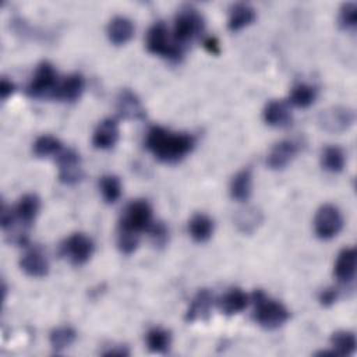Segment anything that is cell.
Segmentation results:
<instances>
[{"label":"cell","instance_id":"30","mask_svg":"<svg viewBox=\"0 0 357 357\" xmlns=\"http://www.w3.org/2000/svg\"><path fill=\"white\" fill-rule=\"evenodd\" d=\"M75 337H77V332L74 331V328L64 325V326H59L50 332L49 343L53 350L61 351V350L70 347L74 343Z\"/></svg>","mask_w":357,"mask_h":357},{"label":"cell","instance_id":"12","mask_svg":"<svg viewBox=\"0 0 357 357\" xmlns=\"http://www.w3.org/2000/svg\"><path fill=\"white\" fill-rule=\"evenodd\" d=\"M297 151H298V146L294 141H290V139L279 141L271 148L266 158V165L273 170L283 169L297 155Z\"/></svg>","mask_w":357,"mask_h":357},{"label":"cell","instance_id":"37","mask_svg":"<svg viewBox=\"0 0 357 357\" xmlns=\"http://www.w3.org/2000/svg\"><path fill=\"white\" fill-rule=\"evenodd\" d=\"M15 91V85L13 81L7 79L6 77L1 78V82H0V96L3 100H6L8 96H11Z\"/></svg>","mask_w":357,"mask_h":357},{"label":"cell","instance_id":"17","mask_svg":"<svg viewBox=\"0 0 357 357\" xmlns=\"http://www.w3.org/2000/svg\"><path fill=\"white\" fill-rule=\"evenodd\" d=\"M264 120L272 127H287L291 123V112L284 100L273 99L266 103L262 112Z\"/></svg>","mask_w":357,"mask_h":357},{"label":"cell","instance_id":"21","mask_svg":"<svg viewBox=\"0 0 357 357\" xmlns=\"http://www.w3.org/2000/svg\"><path fill=\"white\" fill-rule=\"evenodd\" d=\"M257 17L255 8L248 3H234L229 8L227 28L230 31H238L250 25Z\"/></svg>","mask_w":357,"mask_h":357},{"label":"cell","instance_id":"27","mask_svg":"<svg viewBox=\"0 0 357 357\" xmlns=\"http://www.w3.org/2000/svg\"><path fill=\"white\" fill-rule=\"evenodd\" d=\"M331 344L336 356H351L356 351L357 340L350 331H337L331 336Z\"/></svg>","mask_w":357,"mask_h":357},{"label":"cell","instance_id":"1","mask_svg":"<svg viewBox=\"0 0 357 357\" xmlns=\"http://www.w3.org/2000/svg\"><path fill=\"white\" fill-rule=\"evenodd\" d=\"M195 139L188 132H174L160 126H153L146 132L145 146L153 156L166 163H174L188 155Z\"/></svg>","mask_w":357,"mask_h":357},{"label":"cell","instance_id":"36","mask_svg":"<svg viewBox=\"0 0 357 357\" xmlns=\"http://www.w3.org/2000/svg\"><path fill=\"white\" fill-rule=\"evenodd\" d=\"M337 297H339V290L335 289V287H328V289H324V290L319 293L318 300H319V303H321L322 305L329 307V305H332V304L337 300Z\"/></svg>","mask_w":357,"mask_h":357},{"label":"cell","instance_id":"8","mask_svg":"<svg viewBox=\"0 0 357 357\" xmlns=\"http://www.w3.org/2000/svg\"><path fill=\"white\" fill-rule=\"evenodd\" d=\"M356 113L346 106H332L322 110L318 116V124L328 132H342L353 126Z\"/></svg>","mask_w":357,"mask_h":357},{"label":"cell","instance_id":"7","mask_svg":"<svg viewBox=\"0 0 357 357\" xmlns=\"http://www.w3.org/2000/svg\"><path fill=\"white\" fill-rule=\"evenodd\" d=\"M93 252V241L84 233H74L60 247V254L73 265L85 264Z\"/></svg>","mask_w":357,"mask_h":357},{"label":"cell","instance_id":"3","mask_svg":"<svg viewBox=\"0 0 357 357\" xmlns=\"http://www.w3.org/2000/svg\"><path fill=\"white\" fill-rule=\"evenodd\" d=\"M146 49L153 54H160L163 57L177 60L183 54L180 45L169 36V31L162 21L155 22L146 32Z\"/></svg>","mask_w":357,"mask_h":357},{"label":"cell","instance_id":"39","mask_svg":"<svg viewBox=\"0 0 357 357\" xmlns=\"http://www.w3.org/2000/svg\"><path fill=\"white\" fill-rule=\"evenodd\" d=\"M103 356H128V350H126L124 347H120V349H110V350L105 351Z\"/></svg>","mask_w":357,"mask_h":357},{"label":"cell","instance_id":"5","mask_svg":"<svg viewBox=\"0 0 357 357\" xmlns=\"http://www.w3.org/2000/svg\"><path fill=\"white\" fill-rule=\"evenodd\" d=\"M59 85L57 73L52 63L42 61L38 64L31 82L26 86V93L32 98L54 96L56 88Z\"/></svg>","mask_w":357,"mask_h":357},{"label":"cell","instance_id":"38","mask_svg":"<svg viewBox=\"0 0 357 357\" xmlns=\"http://www.w3.org/2000/svg\"><path fill=\"white\" fill-rule=\"evenodd\" d=\"M204 46H205V49H206L209 53H212V54H219V52H220L219 42H218L216 38H212V36L206 38V39L204 40Z\"/></svg>","mask_w":357,"mask_h":357},{"label":"cell","instance_id":"35","mask_svg":"<svg viewBox=\"0 0 357 357\" xmlns=\"http://www.w3.org/2000/svg\"><path fill=\"white\" fill-rule=\"evenodd\" d=\"M148 231H149L152 243L156 247H163L167 243L169 231H167V227L165 226L163 222H152L151 226L148 227Z\"/></svg>","mask_w":357,"mask_h":357},{"label":"cell","instance_id":"16","mask_svg":"<svg viewBox=\"0 0 357 357\" xmlns=\"http://www.w3.org/2000/svg\"><path fill=\"white\" fill-rule=\"evenodd\" d=\"M251 297L238 287L229 289L219 300L218 307L225 315H234L247 308Z\"/></svg>","mask_w":357,"mask_h":357},{"label":"cell","instance_id":"24","mask_svg":"<svg viewBox=\"0 0 357 357\" xmlns=\"http://www.w3.org/2000/svg\"><path fill=\"white\" fill-rule=\"evenodd\" d=\"M188 233L195 241L204 243L213 233V220L205 213H195L188 222Z\"/></svg>","mask_w":357,"mask_h":357},{"label":"cell","instance_id":"23","mask_svg":"<svg viewBox=\"0 0 357 357\" xmlns=\"http://www.w3.org/2000/svg\"><path fill=\"white\" fill-rule=\"evenodd\" d=\"M251 188H252V174H251V169L247 167V169H241L233 176L229 191L233 199L243 202L250 198Z\"/></svg>","mask_w":357,"mask_h":357},{"label":"cell","instance_id":"13","mask_svg":"<svg viewBox=\"0 0 357 357\" xmlns=\"http://www.w3.org/2000/svg\"><path fill=\"white\" fill-rule=\"evenodd\" d=\"M119 139V126L114 119H103L92 134V144L98 149H110Z\"/></svg>","mask_w":357,"mask_h":357},{"label":"cell","instance_id":"10","mask_svg":"<svg viewBox=\"0 0 357 357\" xmlns=\"http://www.w3.org/2000/svg\"><path fill=\"white\" fill-rule=\"evenodd\" d=\"M59 163V180L64 184H75L82 176V167L79 163V155L74 149H61L57 155Z\"/></svg>","mask_w":357,"mask_h":357},{"label":"cell","instance_id":"2","mask_svg":"<svg viewBox=\"0 0 357 357\" xmlns=\"http://www.w3.org/2000/svg\"><path fill=\"white\" fill-rule=\"evenodd\" d=\"M251 300L254 301L252 318L265 329H276L290 317L289 310L280 301L268 297L262 290H255Z\"/></svg>","mask_w":357,"mask_h":357},{"label":"cell","instance_id":"25","mask_svg":"<svg viewBox=\"0 0 357 357\" xmlns=\"http://www.w3.org/2000/svg\"><path fill=\"white\" fill-rule=\"evenodd\" d=\"M262 223V213L259 209L250 206L238 211L234 216V225L244 234H251Z\"/></svg>","mask_w":357,"mask_h":357},{"label":"cell","instance_id":"20","mask_svg":"<svg viewBox=\"0 0 357 357\" xmlns=\"http://www.w3.org/2000/svg\"><path fill=\"white\" fill-rule=\"evenodd\" d=\"M356 248L347 247L343 248L335 264V276L340 283H350L356 275Z\"/></svg>","mask_w":357,"mask_h":357},{"label":"cell","instance_id":"34","mask_svg":"<svg viewBox=\"0 0 357 357\" xmlns=\"http://www.w3.org/2000/svg\"><path fill=\"white\" fill-rule=\"evenodd\" d=\"M339 25L344 29H353L357 25V4L353 1L343 3L339 10Z\"/></svg>","mask_w":357,"mask_h":357},{"label":"cell","instance_id":"6","mask_svg":"<svg viewBox=\"0 0 357 357\" xmlns=\"http://www.w3.org/2000/svg\"><path fill=\"white\" fill-rule=\"evenodd\" d=\"M342 226L343 218L335 205L325 204L318 209L314 219V229L319 238L328 240L335 237L342 230Z\"/></svg>","mask_w":357,"mask_h":357},{"label":"cell","instance_id":"26","mask_svg":"<svg viewBox=\"0 0 357 357\" xmlns=\"http://www.w3.org/2000/svg\"><path fill=\"white\" fill-rule=\"evenodd\" d=\"M317 95H318L317 86H314L311 84L300 82L291 88L290 103L297 107H308L315 102Z\"/></svg>","mask_w":357,"mask_h":357},{"label":"cell","instance_id":"19","mask_svg":"<svg viewBox=\"0 0 357 357\" xmlns=\"http://www.w3.org/2000/svg\"><path fill=\"white\" fill-rule=\"evenodd\" d=\"M107 38L114 45H124L134 35L132 21L124 15L113 17L106 28Z\"/></svg>","mask_w":357,"mask_h":357},{"label":"cell","instance_id":"28","mask_svg":"<svg viewBox=\"0 0 357 357\" xmlns=\"http://www.w3.org/2000/svg\"><path fill=\"white\" fill-rule=\"evenodd\" d=\"M322 167L331 173H339L343 170L346 163L344 152L339 146H326L321 155Z\"/></svg>","mask_w":357,"mask_h":357},{"label":"cell","instance_id":"33","mask_svg":"<svg viewBox=\"0 0 357 357\" xmlns=\"http://www.w3.org/2000/svg\"><path fill=\"white\" fill-rule=\"evenodd\" d=\"M117 245H119V250L124 254L134 252L137 245H138V233L128 229V227H124V226L119 225Z\"/></svg>","mask_w":357,"mask_h":357},{"label":"cell","instance_id":"18","mask_svg":"<svg viewBox=\"0 0 357 357\" xmlns=\"http://www.w3.org/2000/svg\"><path fill=\"white\" fill-rule=\"evenodd\" d=\"M84 88H85L84 77L78 73H73L67 75L61 82H59L54 92V98L61 99L64 102H75L82 95Z\"/></svg>","mask_w":357,"mask_h":357},{"label":"cell","instance_id":"14","mask_svg":"<svg viewBox=\"0 0 357 357\" xmlns=\"http://www.w3.org/2000/svg\"><path fill=\"white\" fill-rule=\"evenodd\" d=\"M213 304V296L208 289H201L191 300L184 319L187 322H195L199 319H208L211 307Z\"/></svg>","mask_w":357,"mask_h":357},{"label":"cell","instance_id":"4","mask_svg":"<svg viewBox=\"0 0 357 357\" xmlns=\"http://www.w3.org/2000/svg\"><path fill=\"white\" fill-rule=\"evenodd\" d=\"M204 29V17L201 13L188 6L183 7L177 11L174 17V26H173V39L177 45H183L192 38H195Z\"/></svg>","mask_w":357,"mask_h":357},{"label":"cell","instance_id":"15","mask_svg":"<svg viewBox=\"0 0 357 357\" xmlns=\"http://www.w3.org/2000/svg\"><path fill=\"white\" fill-rule=\"evenodd\" d=\"M20 266L28 276L32 278H43L49 272V262L39 248L26 251L20 259Z\"/></svg>","mask_w":357,"mask_h":357},{"label":"cell","instance_id":"31","mask_svg":"<svg viewBox=\"0 0 357 357\" xmlns=\"http://www.w3.org/2000/svg\"><path fill=\"white\" fill-rule=\"evenodd\" d=\"M32 149L38 158H47L52 155H59L63 146L59 138L53 135H40L35 139Z\"/></svg>","mask_w":357,"mask_h":357},{"label":"cell","instance_id":"11","mask_svg":"<svg viewBox=\"0 0 357 357\" xmlns=\"http://www.w3.org/2000/svg\"><path fill=\"white\" fill-rule=\"evenodd\" d=\"M116 109L119 114L127 120H142L146 116L139 98L128 88H124L119 92L116 99Z\"/></svg>","mask_w":357,"mask_h":357},{"label":"cell","instance_id":"32","mask_svg":"<svg viewBox=\"0 0 357 357\" xmlns=\"http://www.w3.org/2000/svg\"><path fill=\"white\" fill-rule=\"evenodd\" d=\"M99 190L107 204H114L121 195L120 178L114 174H105L99 178Z\"/></svg>","mask_w":357,"mask_h":357},{"label":"cell","instance_id":"29","mask_svg":"<svg viewBox=\"0 0 357 357\" xmlns=\"http://www.w3.org/2000/svg\"><path fill=\"white\" fill-rule=\"evenodd\" d=\"M172 344V335L163 328H152L146 333V346L153 353H166Z\"/></svg>","mask_w":357,"mask_h":357},{"label":"cell","instance_id":"9","mask_svg":"<svg viewBox=\"0 0 357 357\" xmlns=\"http://www.w3.org/2000/svg\"><path fill=\"white\" fill-rule=\"evenodd\" d=\"M151 223H152V208L149 202L145 199H135L127 205L119 225L138 233L145 229L148 230Z\"/></svg>","mask_w":357,"mask_h":357},{"label":"cell","instance_id":"22","mask_svg":"<svg viewBox=\"0 0 357 357\" xmlns=\"http://www.w3.org/2000/svg\"><path fill=\"white\" fill-rule=\"evenodd\" d=\"M39 209H40V199L38 198V195L25 194L18 199L14 208V213L21 222V225L24 227H28L35 220Z\"/></svg>","mask_w":357,"mask_h":357}]
</instances>
